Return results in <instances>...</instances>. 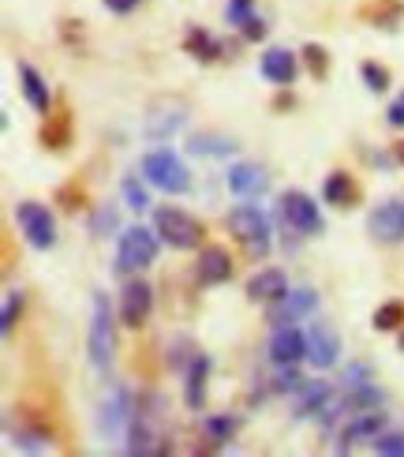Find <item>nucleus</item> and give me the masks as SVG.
Returning <instances> with one entry per match:
<instances>
[{
	"mask_svg": "<svg viewBox=\"0 0 404 457\" xmlns=\"http://www.w3.org/2000/svg\"><path fill=\"white\" fill-rule=\"evenodd\" d=\"M153 228H158V237L169 247H177V252H195L206 240V225L195 214L180 211V206H161V211L153 214Z\"/></svg>",
	"mask_w": 404,
	"mask_h": 457,
	"instance_id": "nucleus-1",
	"label": "nucleus"
},
{
	"mask_svg": "<svg viewBox=\"0 0 404 457\" xmlns=\"http://www.w3.org/2000/svg\"><path fill=\"white\" fill-rule=\"evenodd\" d=\"M158 228H143V225H131L120 233L117 244V270L120 274H135V270H146V266L158 259Z\"/></svg>",
	"mask_w": 404,
	"mask_h": 457,
	"instance_id": "nucleus-2",
	"label": "nucleus"
},
{
	"mask_svg": "<svg viewBox=\"0 0 404 457\" xmlns=\"http://www.w3.org/2000/svg\"><path fill=\"white\" fill-rule=\"evenodd\" d=\"M143 177L165 195H184L191 187L187 165L172 154V150H150V154L143 158Z\"/></svg>",
	"mask_w": 404,
	"mask_h": 457,
	"instance_id": "nucleus-3",
	"label": "nucleus"
},
{
	"mask_svg": "<svg viewBox=\"0 0 404 457\" xmlns=\"http://www.w3.org/2000/svg\"><path fill=\"white\" fill-rule=\"evenodd\" d=\"M228 228H233V237L247 247L251 255L266 259L269 247H274V233H269V221L259 206H236V211H228Z\"/></svg>",
	"mask_w": 404,
	"mask_h": 457,
	"instance_id": "nucleus-4",
	"label": "nucleus"
},
{
	"mask_svg": "<svg viewBox=\"0 0 404 457\" xmlns=\"http://www.w3.org/2000/svg\"><path fill=\"white\" fill-rule=\"evenodd\" d=\"M90 364L98 371H109L112 364V345H117V337H112V308H109V296L98 293L94 296V319H90Z\"/></svg>",
	"mask_w": 404,
	"mask_h": 457,
	"instance_id": "nucleus-5",
	"label": "nucleus"
},
{
	"mask_svg": "<svg viewBox=\"0 0 404 457\" xmlns=\"http://www.w3.org/2000/svg\"><path fill=\"white\" fill-rule=\"evenodd\" d=\"M15 225L19 233H23L30 240V247H37V252H45V247L56 244V221L49 214V206L34 203V199H23L15 206Z\"/></svg>",
	"mask_w": 404,
	"mask_h": 457,
	"instance_id": "nucleus-6",
	"label": "nucleus"
},
{
	"mask_svg": "<svg viewBox=\"0 0 404 457\" xmlns=\"http://www.w3.org/2000/svg\"><path fill=\"white\" fill-rule=\"evenodd\" d=\"M281 218L296 228L300 237H318L322 233V214H318V203L303 192H284L281 195Z\"/></svg>",
	"mask_w": 404,
	"mask_h": 457,
	"instance_id": "nucleus-7",
	"label": "nucleus"
},
{
	"mask_svg": "<svg viewBox=\"0 0 404 457\" xmlns=\"http://www.w3.org/2000/svg\"><path fill=\"white\" fill-rule=\"evenodd\" d=\"M318 308V293L315 289H288L281 300H274V308L266 312L269 327H293V322L307 319Z\"/></svg>",
	"mask_w": 404,
	"mask_h": 457,
	"instance_id": "nucleus-8",
	"label": "nucleus"
},
{
	"mask_svg": "<svg viewBox=\"0 0 404 457\" xmlns=\"http://www.w3.org/2000/svg\"><path fill=\"white\" fill-rule=\"evenodd\" d=\"M337 356H341V337H337V330L330 327V322H322V319L311 322V330H307V360H311V368H315V371L334 368Z\"/></svg>",
	"mask_w": 404,
	"mask_h": 457,
	"instance_id": "nucleus-9",
	"label": "nucleus"
},
{
	"mask_svg": "<svg viewBox=\"0 0 404 457\" xmlns=\"http://www.w3.org/2000/svg\"><path fill=\"white\" fill-rule=\"evenodd\" d=\"M153 312V289L146 281H128L120 293V322L131 330H139Z\"/></svg>",
	"mask_w": 404,
	"mask_h": 457,
	"instance_id": "nucleus-10",
	"label": "nucleus"
},
{
	"mask_svg": "<svg viewBox=\"0 0 404 457\" xmlns=\"http://www.w3.org/2000/svg\"><path fill=\"white\" fill-rule=\"evenodd\" d=\"M131 416H135L131 394L124 386H112V394L105 397V405H102V431L109 435V439H120V435L131 428Z\"/></svg>",
	"mask_w": 404,
	"mask_h": 457,
	"instance_id": "nucleus-11",
	"label": "nucleus"
},
{
	"mask_svg": "<svg viewBox=\"0 0 404 457\" xmlns=\"http://www.w3.org/2000/svg\"><path fill=\"white\" fill-rule=\"evenodd\" d=\"M367 228H371V237L382 240V244H400L404 240V203L400 199L382 203L378 211L367 218Z\"/></svg>",
	"mask_w": 404,
	"mask_h": 457,
	"instance_id": "nucleus-12",
	"label": "nucleus"
},
{
	"mask_svg": "<svg viewBox=\"0 0 404 457\" xmlns=\"http://www.w3.org/2000/svg\"><path fill=\"white\" fill-rule=\"evenodd\" d=\"M269 360H274L277 368L307 360V334H300L296 327H274V337H269Z\"/></svg>",
	"mask_w": 404,
	"mask_h": 457,
	"instance_id": "nucleus-13",
	"label": "nucleus"
},
{
	"mask_svg": "<svg viewBox=\"0 0 404 457\" xmlns=\"http://www.w3.org/2000/svg\"><path fill=\"white\" fill-rule=\"evenodd\" d=\"M75 136V117L64 102H56L53 112H45V124H42V146L45 150H68Z\"/></svg>",
	"mask_w": 404,
	"mask_h": 457,
	"instance_id": "nucleus-14",
	"label": "nucleus"
},
{
	"mask_svg": "<svg viewBox=\"0 0 404 457\" xmlns=\"http://www.w3.org/2000/svg\"><path fill=\"white\" fill-rule=\"evenodd\" d=\"M382 428H386V412H378V409L352 412V420L344 424V431H341V450H349L352 443H371V439H378Z\"/></svg>",
	"mask_w": 404,
	"mask_h": 457,
	"instance_id": "nucleus-15",
	"label": "nucleus"
},
{
	"mask_svg": "<svg viewBox=\"0 0 404 457\" xmlns=\"http://www.w3.org/2000/svg\"><path fill=\"white\" fill-rule=\"evenodd\" d=\"M19 90H23V98H27V105L34 109V112H53V94H49V83L42 79V71H37L34 64H19Z\"/></svg>",
	"mask_w": 404,
	"mask_h": 457,
	"instance_id": "nucleus-16",
	"label": "nucleus"
},
{
	"mask_svg": "<svg viewBox=\"0 0 404 457\" xmlns=\"http://www.w3.org/2000/svg\"><path fill=\"white\" fill-rule=\"evenodd\" d=\"M195 278H199V285H225L233 278V255H228L225 247H202Z\"/></svg>",
	"mask_w": 404,
	"mask_h": 457,
	"instance_id": "nucleus-17",
	"label": "nucleus"
},
{
	"mask_svg": "<svg viewBox=\"0 0 404 457\" xmlns=\"http://www.w3.org/2000/svg\"><path fill=\"white\" fill-rule=\"evenodd\" d=\"M206 375H210V356L195 353L187 360V375H184V402L191 412H199L206 405Z\"/></svg>",
	"mask_w": 404,
	"mask_h": 457,
	"instance_id": "nucleus-18",
	"label": "nucleus"
},
{
	"mask_svg": "<svg viewBox=\"0 0 404 457\" xmlns=\"http://www.w3.org/2000/svg\"><path fill=\"white\" fill-rule=\"evenodd\" d=\"M228 187H233L240 199H255V195H262L269 187V177L262 173L259 165H251V162H236L233 169H228Z\"/></svg>",
	"mask_w": 404,
	"mask_h": 457,
	"instance_id": "nucleus-19",
	"label": "nucleus"
},
{
	"mask_svg": "<svg viewBox=\"0 0 404 457\" xmlns=\"http://www.w3.org/2000/svg\"><path fill=\"white\" fill-rule=\"evenodd\" d=\"M259 71H262V79H269L274 87H288V83L296 79V53H288V49H269V53H262Z\"/></svg>",
	"mask_w": 404,
	"mask_h": 457,
	"instance_id": "nucleus-20",
	"label": "nucleus"
},
{
	"mask_svg": "<svg viewBox=\"0 0 404 457\" xmlns=\"http://www.w3.org/2000/svg\"><path fill=\"white\" fill-rule=\"evenodd\" d=\"M288 293V278L284 270H277V266H266V270H259L251 281H247V296L251 300H281Z\"/></svg>",
	"mask_w": 404,
	"mask_h": 457,
	"instance_id": "nucleus-21",
	"label": "nucleus"
},
{
	"mask_svg": "<svg viewBox=\"0 0 404 457\" xmlns=\"http://www.w3.org/2000/svg\"><path fill=\"white\" fill-rule=\"evenodd\" d=\"M322 199L337 206V211H344V206H356L359 203V184L349 177V173H330L322 184Z\"/></svg>",
	"mask_w": 404,
	"mask_h": 457,
	"instance_id": "nucleus-22",
	"label": "nucleus"
},
{
	"mask_svg": "<svg viewBox=\"0 0 404 457\" xmlns=\"http://www.w3.org/2000/svg\"><path fill=\"white\" fill-rule=\"evenodd\" d=\"M184 49H187L191 56H195V61H202V64L221 61V56H225L221 37H214L210 30H202V27H191V30L184 34Z\"/></svg>",
	"mask_w": 404,
	"mask_h": 457,
	"instance_id": "nucleus-23",
	"label": "nucleus"
},
{
	"mask_svg": "<svg viewBox=\"0 0 404 457\" xmlns=\"http://www.w3.org/2000/svg\"><path fill=\"white\" fill-rule=\"evenodd\" d=\"M359 15L367 19L371 27H382V30H393L400 19H404V0H367L359 8Z\"/></svg>",
	"mask_w": 404,
	"mask_h": 457,
	"instance_id": "nucleus-24",
	"label": "nucleus"
},
{
	"mask_svg": "<svg viewBox=\"0 0 404 457\" xmlns=\"http://www.w3.org/2000/svg\"><path fill=\"white\" fill-rule=\"evenodd\" d=\"M330 402H334V386L330 383H303V390L296 394V416L300 420L303 416H315Z\"/></svg>",
	"mask_w": 404,
	"mask_h": 457,
	"instance_id": "nucleus-25",
	"label": "nucleus"
},
{
	"mask_svg": "<svg viewBox=\"0 0 404 457\" xmlns=\"http://www.w3.org/2000/svg\"><path fill=\"white\" fill-rule=\"evenodd\" d=\"M191 154H206V158H225V154H233L236 143L233 139H218V136H195L187 143Z\"/></svg>",
	"mask_w": 404,
	"mask_h": 457,
	"instance_id": "nucleus-26",
	"label": "nucleus"
},
{
	"mask_svg": "<svg viewBox=\"0 0 404 457\" xmlns=\"http://www.w3.org/2000/svg\"><path fill=\"white\" fill-rule=\"evenodd\" d=\"M404 322V303L400 300H386V303H378V312H375V319H371V327L375 330H382V334H390V330H397Z\"/></svg>",
	"mask_w": 404,
	"mask_h": 457,
	"instance_id": "nucleus-27",
	"label": "nucleus"
},
{
	"mask_svg": "<svg viewBox=\"0 0 404 457\" xmlns=\"http://www.w3.org/2000/svg\"><path fill=\"white\" fill-rule=\"evenodd\" d=\"M23 303H27L23 289H12V293L4 296V312H0V334H4V337H12L19 315H23Z\"/></svg>",
	"mask_w": 404,
	"mask_h": 457,
	"instance_id": "nucleus-28",
	"label": "nucleus"
},
{
	"mask_svg": "<svg viewBox=\"0 0 404 457\" xmlns=\"http://www.w3.org/2000/svg\"><path fill=\"white\" fill-rule=\"evenodd\" d=\"M56 203H61V211L75 214V211H83V203H87V192H83V184L79 180H68L56 187Z\"/></svg>",
	"mask_w": 404,
	"mask_h": 457,
	"instance_id": "nucleus-29",
	"label": "nucleus"
},
{
	"mask_svg": "<svg viewBox=\"0 0 404 457\" xmlns=\"http://www.w3.org/2000/svg\"><path fill=\"white\" fill-rule=\"evenodd\" d=\"M359 75H363V83H367V90H375V94L390 90V68H386V64L363 61V64H359Z\"/></svg>",
	"mask_w": 404,
	"mask_h": 457,
	"instance_id": "nucleus-30",
	"label": "nucleus"
},
{
	"mask_svg": "<svg viewBox=\"0 0 404 457\" xmlns=\"http://www.w3.org/2000/svg\"><path fill=\"white\" fill-rule=\"evenodd\" d=\"M303 64H307V71H311L315 79H326V75H330V53L311 42V46H303Z\"/></svg>",
	"mask_w": 404,
	"mask_h": 457,
	"instance_id": "nucleus-31",
	"label": "nucleus"
},
{
	"mask_svg": "<svg viewBox=\"0 0 404 457\" xmlns=\"http://www.w3.org/2000/svg\"><path fill=\"white\" fill-rule=\"evenodd\" d=\"M202 428H206V435H210V443H218V446L228 443V439L236 435V420H233V416H210Z\"/></svg>",
	"mask_w": 404,
	"mask_h": 457,
	"instance_id": "nucleus-32",
	"label": "nucleus"
},
{
	"mask_svg": "<svg viewBox=\"0 0 404 457\" xmlns=\"http://www.w3.org/2000/svg\"><path fill=\"white\" fill-rule=\"evenodd\" d=\"M371 450L382 457H404V435L400 431H382L378 439H371Z\"/></svg>",
	"mask_w": 404,
	"mask_h": 457,
	"instance_id": "nucleus-33",
	"label": "nucleus"
},
{
	"mask_svg": "<svg viewBox=\"0 0 404 457\" xmlns=\"http://www.w3.org/2000/svg\"><path fill=\"white\" fill-rule=\"evenodd\" d=\"M184 124V112H172V117H150V124H146V131H150V139H165V136H172Z\"/></svg>",
	"mask_w": 404,
	"mask_h": 457,
	"instance_id": "nucleus-34",
	"label": "nucleus"
},
{
	"mask_svg": "<svg viewBox=\"0 0 404 457\" xmlns=\"http://www.w3.org/2000/svg\"><path fill=\"white\" fill-rule=\"evenodd\" d=\"M124 203L131 206V211H146V206H150V195L143 192L139 180H135V177H128V180H124Z\"/></svg>",
	"mask_w": 404,
	"mask_h": 457,
	"instance_id": "nucleus-35",
	"label": "nucleus"
},
{
	"mask_svg": "<svg viewBox=\"0 0 404 457\" xmlns=\"http://www.w3.org/2000/svg\"><path fill=\"white\" fill-rule=\"evenodd\" d=\"M109 228H117V206H102V211L94 214V221H90V233L94 237H105Z\"/></svg>",
	"mask_w": 404,
	"mask_h": 457,
	"instance_id": "nucleus-36",
	"label": "nucleus"
},
{
	"mask_svg": "<svg viewBox=\"0 0 404 457\" xmlns=\"http://www.w3.org/2000/svg\"><path fill=\"white\" fill-rule=\"evenodd\" d=\"M367 383H375L367 364H352L349 371H344V390H356V386H367Z\"/></svg>",
	"mask_w": 404,
	"mask_h": 457,
	"instance_id": "nucleus-37",
	"label": "nucleus"
},
{
	"mask_svg": "<svg viewBox=\"0 0 404 457\" xmlns=\"http://www.w3.org/2000/svg\"><path fill=\"white\" fill-rule=\"evenodd\" d=\"M240 30H243V37H247V42H262V37H266V23H262L259 15H251V19H247V23H243Z\"/></svg>",
	"mask_w": 404,
	"mask_h": 457,
	"instance_id": "nucleus-38",
	"label": "nucleus"
},
{
	"mask_svg": "<svg viewBox=\"0 0 404 457\" xmlns=\"http://www.w3.org/2000/svg\"><path fill=\"white\" fill-rule=\"evenodd\" d=\"M143 0H105V8L112 12V15H128V12H135Z\"/></svg>",
	"mask_w": 404,
	"mask_h": 457,
	"instance_id": "nucleus-39",
	"label": "nucleus"
},
{
	"mask_svg": "<svg viewBox=\"0 0 404 457\" xmlns=\"http://www.w3.org/2000/svg\"><path fill=\"white\" fill-rule=\"evenodd\" d=\"M393 128H404V102H393L390 105V117H386Z\"/></svg>",
	"mask_w": 404,
	"mask_h": 457,
	"instance_id": "nucleus-40",
	"label": "nucleus"
},
{
	"mask_svg": "<svg viewBox=\"0 0 404 457\" xmlns=\"http://www.w3.org/2000/svg\"><path fill=\"white\" fill-rule=\"evenodd\" d=\"M393 162H397V165H404V139H400V143H393Z\"/></svg>",
	"mask_w": 404,
	"mask_h": 457,
	"instance_id": "nucleus-41",
	"label": "nucleus"
},
{
	"mask_svg": "<svg viewBox=\"0 0 404 457\" xmlns=\"http://www.w3.org/2000/svg\"><path fill=\"white\" fill-rule=\"evenodd\" d=\"M274 105H277V109H293V94H288V98H284V94H281V98H277Z\"/></svg>",
	"mask_w": 404,
	"mask_h": 457,
	"instance_id": "nucleus-42",
	"label": "nucleus"
},
{
	"mask_svg": "<svg viewBox=\"0 0 404 457\" xmlns=\"http://www.w3.org/2000/svg\"><path fill=\"white\" fill-rule=\"evenodd\" d=\"M233 4H251V0H233Z\"/></svg>",
	"mask_w": 404,
	"mask_h": 457,
	"instance_id": "nucleus-43",
	"label": "nucleus"
},
{
	"mask_svg": "<svg viewBox=\"0 0 404 457\" xmlns=\"http://www.w3.org/2000/svg\"><path fill=\"white\" fill-rule=\"evenodd\" d=\"M400 349H404V337H400Z\"/></svg>",
	"mask_w": 404,
	"mask_h": 457,
	"instance_id": "nucleus-44",
	"label": "nucleus"
},
{
	"mask_svg": "<svg viewBox=\"0 0 404 457\" xmlns=\"http://www.w3.org/2000/svg\"><path fill=\"white\" fill-rule=\"evenodd\" d=\"M400 102H404V94H400Z\"/></svg>",
	"mask_w": 404,
	"mask_h": 457,
	"instance_id": "nucleus-45",
	"label": "nucleus"
}]
</instances>
